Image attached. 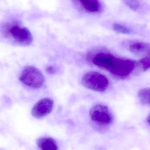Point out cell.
I'll return each mask as SVG.
<instances>
[{
  "instance_id": "1",
  "label": "cell",
  "mask_w": 150,
  "mask_h": 150,
  "mask_svg": "<svg viewBox=\"0 0 150 150\" xmlns=\"http://www.w3.org/2000/svg\"><path fill=\"white\" fill-rule=\"evenodd\" d=\"M92 61L95 65L121 78L128 76L135 67L134 62L133 60L117 58L108 54H97L93 57Z\"/></svg>"
},
{
  "instance_id": "2",
  "label": "cell",
  "mask_w": 150,
  "mask_h": 150,
  "mask_svg": "<svg viewBox=\"0 0 150 150\" xmlns=\"http://www.w3.org/2000/svg\"><path fill=\"white\" fill-rule=\"evenodd\" d=\"M4 34L11 37L16 42L23 45H29L33 41V36L26 27L21 26L17 22L6 24L3 27Z\"/></svg>"
},
{
  "instance_id": "3",
  "label": "cell",
  "mask_w": 150,
  "mask_h": 150,
  "mask_svg": "<svg viewBox=\"0 0 150 150\" xmlns=\"http://www.w3.org/2000/svg\"><path fill=\"white\" fill-rule=\"evenodd\" d=\"M81 81L85 87L100 92L105 91L109 85V81L105 76L93 71L87 72L85 74Z\"/></svg>"
},
{
  "instance_id": "4",
  "label": "cell",
  "mask_w": 150,
  "mask_h": 150,
  "mask_svg": "<svg viewBox=\"0 0 150 150\" xmlns=\"http://www.w3.org/2000/svg\"><path fill=\"white\" fill-rule=\"evenodd\" d=\"M19 80L28 87L39 89L43 85L45 78L38 68L33 66H27L23 70Z\"/></svg>"
},
{
  "instance_id": "5",
  "label": "cell",
  "mask_w": 150,
  "mask_h": 150,
  "mask_svg": "<svg viewBox=\"0 0 150 150\" xmlns=\"http://www.w3.org/2000/svg\"><path fill=\"white\" fill-rule=\"evenodd\" d=\"M91 119L99 125L106 126L113 121V116L106 106L97 105L91 108L90 112Z\"/></svg>"
},
{
  "instance_id": "6",
  "label": "cell",
  "mask_w": 150,
  "mask_h": 150,
  "mask_svg": "<svg viewBox=\"0 0 150 150\" xmlns=\"http://www.w3.org/2000/svg\"><path fill=\"white\" fill-rule=\"evenodd\" d=\"M53 107V100L52 99H41L34 105L32 110V114L35 118H42L49 114Z\"/></svg>"
},
{
  "instance_id": "7",
  "label": "cell",
  "mask_w": 150,
  "mask_h": 150,
  "mask_svg": "<svg viewBox=\"0 0 150 150\" xmlns=\"http://www.w3.org/2000/svg\"><path fill=\"white\" fill-rule=\"evenodd\" d=\"M37 144L40 149L57 150L59 149L57 143L51 137H41L38 140Z\"/></svg>"
},
{
  "instance_id": "8",
  "label": "cell",
  "mask_w": 150,
  "mask_h": 150,
  "mask_svg": "<svg viewBox=\"0 0 150 150\" xmlns=\"http://www.w3.org/2000/svg\"><path fill=\"white\" fill-rule=\"evenodd\" d=\"M84 9L90 12H97L100 10L98 0H79Z\"/></svg>"
},
{
  "instance_id": "9",
  "label": "cell",
  "mask_w": 150,
  "mask_h": 150,
  "mask_svg": "<svg viewBox=\"0 0 150 150\" xmlns=\"http://www.w3.org/2000/svg\"><path fill=\"white\" fill-rule=\"evenodd\" d=\"M150 49V45L143 42H135L129 46L130 51L135 53L147 54Z\"/></svg>"
},
{
  "instance_id": "10",
  "label": "cell",
  "mask_w": 150,
  "mask_h": 150,
  "mask_svg": "<svg viewBox=\"0 0 150 150\" xmlns=\"http://www.w3.org/2000/svg\"><path fill=\"white\" fill-rule=\"evenodd\" d=\"M138 97L143 105L150 106V88H143L140 90Z\"/></svg>"
},
{
  "instance_id": "11",
  "label": "cell",
  "mask_w": 150,
  "mask_h": 150,
  "mask_svg": "<svg viewBox=\"0 0 150 150\" xmlns=\"http://www.w3.org/2000/svg\"><path fill=\"white\" fill-rule=\"evenodd\" d=\"M113 28L115 31L122 34H129L130 31L128 28L120 24L115 23L113 25Z\"/></svg>"
},
{
  "instance_id": "12",
  "label": "cell",
  "mask_w": 150,
  "mask_h": 150,
  "mask_svg": "<svg viewBox=\"0 0 150 150\" xmlns=\"http://www.w3.org/2000/svg\"><path fill=\"white\" fill-rule=\"evenodd\" d=\"M123 1L133 10H137L140 6V3L138 0H123Z\"/></svg>"
},
{
  "instance_id": "13",
  "label": "cell",
  "mask_w": 150,
  "mask_h": 150,
  "mask_svg": "<svg viewBox=\"0 0 150 150\" xmlns=\"http://www.w3.org/2000/svg\"><path fill=\"white\" fill-rule=\"evenodd\" d=\"M142 68L146 71L150 68V55L142 58L139 61Z\"/></svg>"
},
{
  "instance_id": "14",
  "label": "cell",
  "mask_w": 150,
  "mask_h": 150,
  "mask_svg": "<svg viewBox=\"0 0 150 150\" xmlns=\"http://www.w3.org/2000/svg\"><path fill=\"white\" fill-rule=\"evenodd\" d=\"M46 70L47 73H49V74H53L54 72L55 69L52 66H49L47 68Z\"/></svg>"
},
{
  "instance_id": "15",
  "label": "cell",
  "mask_w": 150,
  "mask_h": 150,
  "mask_svg": "<svg viewBox=\"0 0 150 150\" xmlns=\"http://www.w3.org/2000/svg\"><path fill=\"white\" fill-rule=\"evenodd\" d=\"M147 121H148V122L150 124V114H149L148 116V118H147Z\"/></svg>"
},
{
  "instance_id": "16",
  "label": "cell",
  "mask_w": 150,
  "mask_h": 150,
  "mask_svg": "<svg viewBox=\"0 0 150 150\" xmlns=\"http://www.w3.org/2000/svg\"><path fill=\"white\" fill-rule=\"evenodd\" d=\"M147 55H150V50L149 51V52H148Z\"/></svg>"
}]
</instances>
